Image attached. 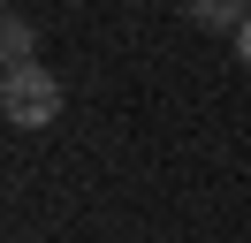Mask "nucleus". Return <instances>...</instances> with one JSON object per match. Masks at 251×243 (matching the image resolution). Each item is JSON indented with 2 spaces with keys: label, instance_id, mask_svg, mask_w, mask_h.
Instances as JSON below:
<instances>
[{
  "label": "nucleus",
  "instance_id": "obj_1",
  "mask_svg": "<svg viewBox=\"0 0 251 243\" xmlns=\"http://www.w3.org/2000/svg\"><path fill=\"white\" fill-rule=\"evenodd\" d=\"M0 114L16 122V129H46V122L61 114V84H53L38 61H31V69H8V76H0Z\"/></svg>",
  "mask_w": 251,
  "mask_h": 243
},
{
  "label": "nucleus",
  "instance_id": "obj_2",
  "mask_svg": "<svg viewBox=\"0 0 251 243\" xmlns=\"http://www.w3.org/2000/svg\"><path fill=\"white\" fill-rule=\"evenodd\" d=\"M190 23H205V30H244L251 8H236V0H190Z\"/></svg>",
  "mask_w": 251,
  "mask_h": 243
},
{
  "label": "nucleus",
  "instance_id": "obj_3",
  "mask_svg": "<svg viewBox=\"0 0 251 243\" xmlns=\"http://www.w3.org/2000/svg\"><path fill=\"white\" fill-rule=\"evenodd\" d=\"M0 46H8V69H31V23H23V15L0 23Z\"/></svg>",
  "mask_w": 251,
  "mask_h": 243
},
{
  "label": "nucleus",
  "instance_id": "obj_4",
  "mask_svg": "<svg viewBox=\"0 0 251 243\" xmlns=\"http://www.w3.org/2000/svg\"><path fill=\"white\" fill-rule=\"evenodd\" d=\"M236 61H244V69H251V23L236 30Z\"/></svg>",
  "mask_w": 251,
  "mask_h": 243
}]
</instances>
